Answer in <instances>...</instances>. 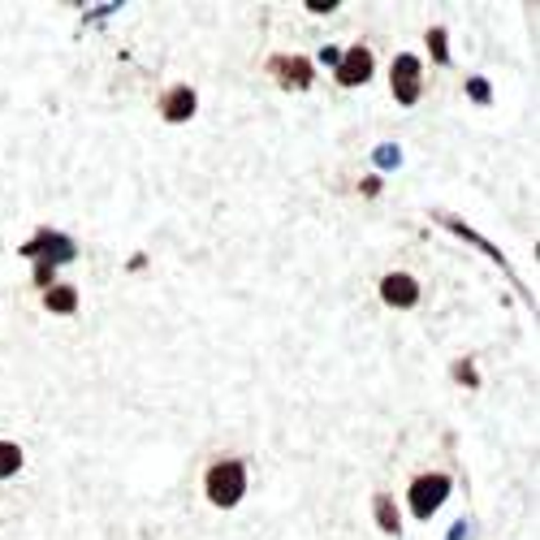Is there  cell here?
<instances>
[{
	"mask_svg": "<svg viewBox=\"0 0 540 540\" xmlns=\"http://www.w3.org/2000/svg\"><path fill=\"white\" fill-rule=\"evenodd\" d=\"M269 69L281 78V87H294V91L311 87V78H316V69H311L307 57H272Z\"/></svg>",
	"mask_w": 540,
	"mask_h": 540,
	"instance_id": "obj_7",
	"label": "cell"
},
{
	"mask_svg": "<svg viewBox=\"0 0 540 540\" xmlns=\"http://www.w3.org/2000/svg\"><path fill=\"white\" fill-rule=\"evenodd\" d=\"M43 307H48L52 316H74V311H78V290H74V286H48V290H43Z\"/></svg>",
	"mask_w": 540,
	"mask_h": 540,
	"instance_id": "obj_9",
	"label": "cell"
},
{
	"mask_svg": "<svg viewBox=\"0 0 540 540\" xmlns=\"http://www.w3.org/2000/svg\"><path fill=\"white\" fill-rule=\"evenodd\" d=\"M376 160H380V169H389V165H398L403 156H398V147H380V152H376Z\"/></svg>",
	"mask_w": 540,
	"mask_h": 540,
	"instance_id": "obj_15",
	"label": "cell"
},
{
	"mask_svg": "<svg viewBox=\"0 0 540 540\" xmlns=\"http://www.w3.org/2000/svg\"><path fill=\"white\" fill-rule=\"evenodd\" d=\"M203 493H207V502L221 510L238 506L242 497H247V463L242 458H216L207 475H203Z\"/></svg>",
	"mask_w": 540,
	"mask_h": 540,
	"instance_id": "obj_1",
	"label": "cell"
},
{
	"mask_svg": "<svg viewBox=\"0 0 540 540\" xmlns=\"http://www.w3.org/2000/svg\"><path fill=\"white\" fill-rule=\"evenodd\" d=\"M18 255H27V260H35V264H69L74 255H78V247H74V238L57 234V230H48V225H39L31 234V242H22L18 247Z\"/></svg>",
	"mask_w": 540,
	"mask_h": 540,
	"instance_id": "obj_2",
	"label": "cell"
},
{
	"mask_svg": "<svg viewBox=\"0 0 540 540\" xmlns=\"http://www.w3.org/2000/svg\"><path fill=\"white\" fill-rule=\"evenodd\" d=\"M467 91H472L475 104H489V82H484V78H472V82H467Z\"/></svg>",
	"mask_w": 540,
	"mask_h": 540,
	"instance_id": "obj_13",
	"label": "cell"
},
{
	"mask_svg": "<svg viewBox=\"0 0 540 540\" xmlns=\"http://www.w3.org/2000/svg\"><path fill=\"white\" fill-rule=\"evenodd\" d=\"M380 299L389 307H415L419 303V281H415L411 272H389V277L380 281Z\"/></svg>",
	"mask_w": 540,
	"mask_h": 540,
	"instance_id": "obj_8",
	"label": "cell"
},
{
	"mask_svg": "<svg viewBox=\"0 0 540 540\" xmlns=\"http://www.w3.org/2000/svg\"><path fill=\"white\" fill-rule=\"evenodd\" d=\"M35 286H39V290L52 286V264H35Z\"/></svg>",
	"mask_w": 540,
	"mask_h": 540,
	"instance_id": "obj_14",
	"label": "cell"
},
{
	"mask_svg": "<svg viewBox=\"0 0 540 540\" xmlns=\"http://www.w3.org/2000/svg\"><path fill=\"white\" fill-rule=\"evenodd\" d=\"M445 497H450V475H441V472L419 475V480L411 484V514H415V519H433Z\"/></svg>",
	"mask_w": 540,
	"mask_h": 540,
	"instance_id": "obj_3",
	"label": "cell"
},
{
	"mask_svg": "<svg viewBox=\"0 0 540 540\" xmlns=\"http://www.w3.org/2000/svg\"><path fill=\"white\" fill-rule=\"evenodd\" d=\"M419 74H424L419 57H411V52L394 57V69H389V87H394V100H398V104H415V100H419Z\"/></svg>",
	"mask_w": 540,
	"mask_h": 540,
	"instance_id": "obj_4",
	"label": "cell"
},
{
	"mask_svg": "<svg viewBox=\"0 0 540 540\" xmlns=\"http://www.w3.org/2000/svg\"><path fill=\"white\" fill-rule=\"evenodd\" d=\"M320 61H325V66H338V61H341L338 48H325V52H320Z\"/></svg>",
	"mask_w": 540,
	"mask_h": 540,
	"instance_id": "obj_17",
	"label": "cell"
},
{
	"mask_svg": "<svg viewBox=\"0 0 540 540\" xmlns=\"http://www.w3.org/2000/svg\"><path fill=\"white\" fill-rule=\"evenodd\" d=\"M428 48H433V61H437V66H450V48H445V31H441V27L428 31Z\"/></svg>",
	"mask_w": 540,
	"mask_h": 540,
	"instance_id": "obj_12",
	"label": "cell"
},
{
	"mask_svg": "<svg viewBox=\"0 0 540 540\" xmlns=\"http://www.w3.org/2000/svg\"><path fill=\"white\" fill-rule=\"evenodd\" d=\"M18 472H22V450L13 441H0V480H9Z\"/></svg>",
	"mask_w": 540,
	"mask_h": 540,
	"instance_id": "obj_11",
	"label": "cell"
},
{
	"mask_svg": "<svg viewBox=\"0 0 540 540\" xmlns=\"http://www.w3.org/2000/svg\"><path fill=\"white\" fill-rule=\"evenodd\" d=\"M372 510H376V523H380V532H389V536H398V532H403V519H398V506H394V497L376 493V497H372Z\"/></svg>",
	"mask_w": 540,
	"mask_h": 540,
	"instance_id": "obj_10",
	"label": "cell"
},
{
	"mask_svg": "<svg viewBox=\"0 0 540 540\" xmlns=\"http://www.w3.org/2000/svg\"><path fill=\"white\" fill-rule=\"evenodd\" d=\"M454 376H458V380H467V385H480V376H475V368L467 364V359H463V364L454 368Z\"/></svg>",
	"mask_w": 540,
	"mask_h": 540,
	"instance_id": "obj_16",
	"label": "cell"
},
{
	"mask_svg": "<svg viewBox=\"0 0 540 540\" xmlns=\"http://www.w3.org/2000/svg\"><path fill=\"white\" fill-rule=\"evenodd\" d=\"M195 108H200V96H195L186 82H177V87H169V91L160 96V117L173 121V126H177V121H191Z\"/></svg>",
	"mask_w": 540,
	"mask_h": 540,
	"instance_id": "obj_6",
	"label": "cell"
},
{
	"mask_svg": "<svg viewBox=\"0 0 540 540\" xmlns=\"http://www.w3.org/2000/svg\"><path fill=\"white\" fill-rule=\"evenodd\" d=\"M372 48H364V43H355V48H346V57L338 61V82L341 87H364L372 78Z\"/></svg>",
	"mask_w": 540,
	"mask_h": 540,
	"instance_id": "obj_5",
	"label": "cell"
}]
</instances>
